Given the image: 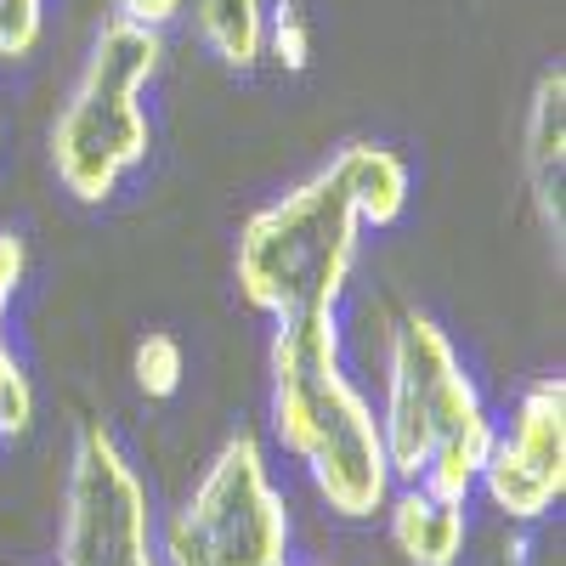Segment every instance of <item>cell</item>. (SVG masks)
Instances as JSON below:
<instances>
[{"instance_id": "1", "label": "cell", "mask_w": 566, "mask_h": 566, "mask_svg": "<svg viewBox=\"0 0 566 566\" xmlns=\"http://www.w3.org/2000/svg\"><path fill=\"white\" fill-rule=\"evenodd\" d=\"M266 408L277 448L306 470L312 493L340 522H374L386 510L397 482L380 442V413L346 374L335 312L272 323Z\"/></svg>"}, {"instance_id": "2", "label": "cell", "mask_w": 566, "mask_h": 566, "mask_svg": "<svg viewBox=\"0 0 566 566\" xmlns=\"http://www.w3.org/2000/svg\"><path fill=\"white\" fill-rule=\"evenodd\" d=\"M380 442L397 488H431L442 499H470L499 424L464 374L448 328L424 312H402L386 346V402Z\"/></svg>"}, {"instance_id": "3", "label": "cell", "mask_w": 566, "mask_h": 566, "mask_svg": "<svg viewBox=\"0 0 566 566\" xmlns=\"http://www.w3.org/2000/svg\"><path fill=\"white\" fill-rule=\"evenodd\" d=\"M363 221L335 165H317L239 227L232 277L250 312L283 323L306 312H340L357 266Z\"/></svg>"}, {"instance_id": "4", "label": "cell", "mask_w": 566, "mask_h": 566, "mask_svg": "<svg viewBox=\"0 0 566 566\" xmlns=\"http://www.w3.org/2000/svg\"><path fill=\"white\" fill-rule=\"evenodd\" d=\"M165 63V34L130 18H108L91 40V57L52 119V170L80 205H108L119 181L148 159L154 119L142 91Z\"/></svg>"}, {"instance_id": "5", "label": "cell", "mask_w": 566, "mask_h": 566, "mask_svg": "<svg viewBox=\"0 0 566 566\" xmlns=\"http://www.w3.org/2000/svg\"><path fill=\"white\" fill-rule=\"evenodd\" d=\"M295 527L255 431H232L159 533V566H290Z\"/></svg>"}, {"instance_id": "6", "label": "cell", "mask_w": 566, "mask_h": 566, "mask_svg": "<svg viewBox=\"0 0 566 566\" xmlns=\"http://www.w3.org/2000/svg\"><path fill=\"white\" fill-rule=\"evenodd\" d=\"M57 566H159L148 488L103 419H85L74 437Z\"/></svg>"}, {"instance_id": "7", "label": "cell", "mask_w": 566, "mask_h": 566, "mask_svg": "<svg viewBox=\"0 0 566 566\" xmlns=\"http://www.w3.org/2000/svg\"><path fill=\"white\" fill-rule=\"evenodd\" d=\"M493 510H504L510 522H544L566 493V380L544 374L522 397H515L510 431H499L482 482H476Z\"/></svg>"}, {"instance_id": "8", "label": "cell", "mask_w": 566, "mask_h": 566, "mask_svg": "<svg viewBox=\"0 0 566 566\" xmlns=\"http://www.w3.org/2000/svg\"><path fill=\"white\" fill-rule=\"evenodd\" d=\"M522 176H527V199L544 227V239L560 255L566 239V69H544L527 103V130H522Z\"/></svg>"}, {"instance_id": "9", "label": "cell", "mask_w": 566, "mask_h": 566, "mask_svg": "<svg viewBox=\"0 0 566 566\" xmlns=\"http://www.w3.org/2000/svg\"><path fill=\"white\" fill-rule=\"evenodd\" d=\"M380 515H386L391 544L408 566H453L470 544L464 499H442L431 488H391Z\"/></svg>"}, {"instance_id": "10", "label": "cell", "mask_w": 566, "mask_h": 566, "mask_svg": "<svg viewBox=\"0 0 566 566\" xmlns=\"http://www.w3.org/2000/svg\"><path fill=\"white\" fill-rule=\"evenodd\" d=\"M328 165L340 170L363 227H391L408 210V165L391 148H380V142H346Z\"/></svg>"}, {"instance_id": "11", "label": "cell", "mask_w": 566, "mask_h": 566, "mask_svg": "<svg viewBox=\"0 0 566 566\" xmlns=\"http://www.w3.org/2000/svg\"><path fill=\"white\" fill-rule=\"evenodd\" d=\"M23 266H29L23 239L18 232H0V442L29 437V424H34V386H29V374L7 340V312H12L18 283H23Z\"/></svg>"}, {"instance_id": "12", "label": "cell", "mask_w": 566, "mask_h": 566, "mask_svg": "<svg viewBox=\"0 0 566 566\" xmlns=\"http://www.w3.org/2000/svg\"><path fill=\"white\" fill-rule=\"evenodd\" d=\"M193 23L232 74L266 63V0H193Z\"/></svg>"}, {"instance_id": "13", "label": "cell", "mask_w": 566, "mask_h": 566, "mask_svg": "<svg viewBox=\"0 0 566 566\" xmlns=\"http://www.w3.org/2000/svg\"><path fill=\"white\" fill-rule=\"evenodd\" d=\"M130 374H136V391H142V397H154V402L176 397V386H181V374H187L181 340H176V335H148V340H136Z\"/></svg>"}, {"instance_id": "14", "label": "cell", "mask_w": 566, "mask_h": 566, "mask_svg": "<svg viewBox=\"0 0 566 566\" xmlns=\"http://www.w3.org/2000/svg\"><path fill=\"white\" fill-rule=\"evenodd\" d=\"M266 57L283 69V74H301L312 63V23L295 0H277L266 7Z\"/></svg>"}, {"instance_id": "15", "label": "cell", "mask_w": 566, "mask_h": 566, "mask_svg": "<svg viewBox=\"0 0 566 566\" xmlns=\"http://www.w3.org/2000/svg\"><path fill=\"white\" fill-rule=\"evenodd\" d=\"M45 34V0H0V63H23Z\"/></svg>"}, {"instance_id": "16", "label": "cell", "mask_w": 566, "mask_h": 566, "mask_svg": "<svg viewBox=\"0 0 566 566\" xmlns=\"http://www.w3.org/2000/svg\"><path fill=\"white\" fill-rule=\"evenodd\" d=\"M193 0H114V18H130V23H142V29H165V23H176Z\"/></svg>"}]
</instances>
